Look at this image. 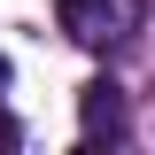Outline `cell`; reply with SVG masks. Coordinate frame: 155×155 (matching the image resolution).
<instances>
[{"label": "cell", "mask_w": 155, "mask_h": 155, "mask_svg": "<svg viewBox=\"0 0 155 155\" xmlns=\"http://www.w3.org/2000/svg\"><path fill=\"white\" fill-rule=\"evenodd\" d=\"M0 147H16V116H8V109H0Z\"/></svg>", "instance_id": "cell-3"}, {"label": "cell", "mask_w": 155, "mask_h": 155, "mask_svg": "<svg viewBox=\"0 0 155 155\" xmlns=\"http://www.w3.org/2000/svg\"><path fill=\"white\" fill-rule=\"evenodd\" d=\"M78 132L85 140H124V85L116 78H93L78 93Z\"/></svg>", "instance_id": "cell-2"}, {"label": "cell", "mask_w": 155, "mask_h": 155, "mask_svg": "<svg viewBox=\"0 0 155 155\" xmlns=\"http://www.w3.org/2000/svg\"><path fill=\"white\" fill-rule=\"evenodd\" d=\"M62 31H70L78 47L109 54V47H124V39L140 31V0H62Z\"/></svg>", "instance_id": "cell-1"}]
</instances>
